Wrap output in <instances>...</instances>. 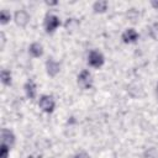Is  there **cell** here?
I'll list each match as a JSON object with an SVG mask.
<instances>
[{"label":"cell","mask_w":158,"mask_h":158,"mask_svg":"<svg viewBox=\"0 0 158 158\" xmlns=\"http://www.w3.org/2000/svg\"><path fill=\"white\" fill-rule=\"evenodd\" d=\"M1 81L5 84V85H9L11 83V73L6 69H2L1 70Z\"/></svg>","instance_id":"7c38bea8"},{"label":"cell","mask_w":158,"mask_h":158,"mask_svg":"<svg viewBox=\"0 0 158 158\" xmlns=\"http://www.w3.org/2000/svg\"><path fill=\"white\" fill-rule=\"evenodd\" d=\"M157 90H158V86H157Z\"/></svg>","instance_id":"ac0fdd59"},{"label":"cell","mask_w":158,"mask_h":158,"mask_svg":"<svg viewBox=\"0 0 158 158\" xmlns=\"http://www.w3.org/2000/svg\"><path fill=\"white\" fill-rule=\"evenodd\" d=\"M9 20H10V12L6 11V10H1V12H0V22L2 25H5V23L9 22Z\"/></svg>","instance_id":"4fadbf2b"},{"label":"cell","mask_w":158,"mask_h":158,"mask_svg":"<svg viewBox=\"0 0 158 158\" xmlns=\"http://www.w3.org/2000/svg\"><path fill=\"white\" fill-rule=\"evenodd\" d=\"M25 91H26V95L30 99H35V96H36V84L32 80L26 81V84H25Z\"/></svg>","instance_id":"9c48e42d"},{"label":"cell","mask_w":158,"mask_h":158,"mask_svg":"<svg viewBox=\"0 0 158 158\" xmlns=\"http://www.w3.org/2000/svg\"><path fill=\"white\" fill-rule=\"evenodd\" d=\"M93 7L96 12H104L107 9V1H96Z\"/></svg>","instance_id":"8fae6325"},{"label":"cell","mask_w":158,"mask_h":158,"mask_svg":"<svg viewBox=\"0 0 158 158\" xmlns=\"http://www.w3.org/2000/svg\"><path fill=\"white\" fill-rule=\"evenodd\" d=\"M59 26V19L54 15H48L44 20V27L47 32H53Z\"/></svg>","instance_id":"277c9868"},{"label":"cell","mask_w":158,"mask_h":158,"mask_svg":"<svg viewBox=\"0 0 158 158\" xmlns=\"http://www.w3.org/2000/svg\"><path fill=\"white\" fill-rule=\"evenodd\" d=\"M74 158H90V157H89V156H88L85 152H80V153H78V154H77Z\"/></svg>","instance_id":"9a60e30c"},{"label":"cell","mask_w":158,"mask_h":158,"mask_svg":"<svg viewBox=\"0 0 158 158\" xmlns=\"http://www.w3.org/2000/svg\"><path fill=\"white\" fill-rule=\"evenodd\" d=\"M28 158H35V157H28Z\"/></svg>","instance_id":"e0dca14e"},{"label":"cell","mask_w":158,"mask_h":158,"mask_svg":"<svg viewBox=\"0 0 158 158\" xmlns=\"http://www.w3.org/2000/svg\"><path fill=\"white\" fill-rule=\"evenodd\" d=\"M152 5H153L154 7H158V2H152Z\"/></svg>","instance_id":"2e32d148"},{"label":"cell","mask_w":158,"mask_h":158,"mask_svg":"<svg viewBox=\"0 0 158 158\" xmlns=\"http://www.w3.org/2000/svg\"><path fill=\"white\" fill-rule=\"evenodd\" d=\"M30 53H31L33 57H40V56H42V53H43V48H42V46H41L40 43H32V44L30 46Z\"/></svg>","instance_id":"30bf717a"},{"label":"cell","mask_w":158,"mask_h":158,"mask_svg":"<svg viewBox=\"0 0 158 158\" xmlns=\"http://www.w3.org/2000/svg\"><path fill=\"white\" fill-rule=\"evenodd\" d=\"M7 154H9V146L1 143V147H0V158H7Z\"/></svg>","instance_id":"5bb4252c"},{"label":"cell","mask_w":158,"mask_h":158,"mask_svg":"<svg viewBox=\"0 0 158 158\" xmlns=\"http://www.w3.org/2000/svg\"><path fill=\"white\" fill-rule=\"evenodd\" d=\"M46 68H47V73H48V75H51V77L57 75L58 72H59V64H58L56 60H53V59H48V60H47V63H46Z\"/></svg>","instance_id":"52a82bcc"},{"label":"cell","mask_w":158,"mask_h":158,"mask_svg":"<svg viewBox=\"0 0 158 158\" xmlns=\"http://www.w3.org/2000/svg\"><path fill=\"white\" fill-rule=\"evenodd\" d=\"M1 141H2L4 144H7L10 147L15 142V136H14V133L10 130L2 128V131H1Z\"/></svg>","instance_id":"8992f818"},{"label":"cell","mask_w":158,"mask_h":158,"mask_svg":"<svg viewBox=\"0 0 158 158\" xmlns=\"http://www.w3.org/2000/svg\"><path fill=\"white\" fill-rule=\"evenodd\" d=\"M89 64L94 68H99L104 64V56L98 51H91L89 54Z\"/></svg>","instance_id":"7a4b0ae2"},{"label":"cell","mask_w":158,"mask_h":158,"mask_svg":"<svg viewBox=\"0 0 158 158\" xmlns=\"http://www.w3.org/2000/svg\"><path fill=\"white\" fill-rule=\"evenodd\" d=\"M137 38H138V33H137L136 30H133V28H128V30H126V31L122 33V40H123V42H126V43L135 42Z\"/></svg>","instance_id":"ba28073f"},{"label":"cell","mask_w":158,"mask_h":158,"mask_svg":"<svg viewBox=\"0 0 158 158\" xmlns=\"http://www.w3.org/2000/svg\"><path fill=\"white\" fill-rule=\"evenodd\" d=\"M78 84L83 89H89L91 86V74L89 73V70H83L78 75Z\"/></svg>","instance_id":"3957f363"},{"label":"cell","mask_w":158,"mask_h":158,"mask_svg":"<svg viewBox=\"0 0 158 158\" xmlns=\"http://www.w3.org/2000/svg\"><path fill=\"white\" fill-rule=\"evenodd\" d=\"M54 100L52 96H48V95H43L41 99H40V107L44 111V112H52L54 110Z\"/></svg>","instance_id":"6da1fadb"},{"label":"cell","mask_w":158,"mask_h":158,"mask_svg":"<svg viewBox=\"0 0 158 158\" xmlns=\"http://www.w3.org/2000/svg\"><path fill=\"white\" fill-rule=\"evenodd\" d=\"M28 21H30V16H28V14H27L26 11L20 10V11H17V12L15 14V22H16L19 26L25 27V26L28 23Z\"/></svg>","instance_id":"5b68a950"}]
</instances>
